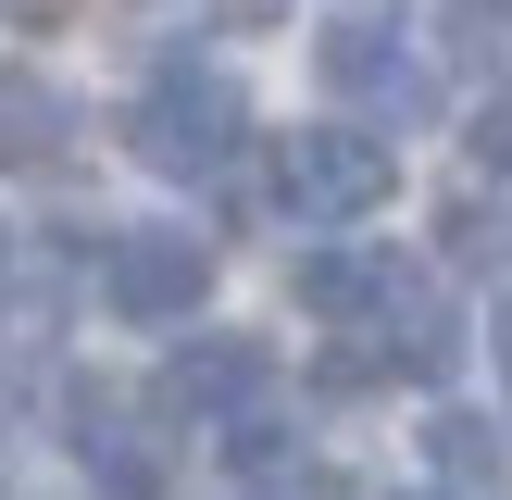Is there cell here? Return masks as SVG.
Masks as SVG:
<instances>
[{
  "label": "cell",
  "mask_w": 512,
  "mask_h": 500,
  "mask_svg": "<svg viewBox=\"0 0 512 500\" xmlns=\"http://www.w3.org/2000/svg\"><path fill=\"white\" fill-rule=\"evenodd\" d=\"M250 138V100L225 63H163L138 100H125V150H138L150 175H225Z\"/></svg>",
  "instance_id": "6da1fadb"
},
{
  "label": "cell",
  "mask_w": 512,
  "mask_h": 500,
  "mask_svg": "<svg viewBox=\"0 0 512 500\" xmlns=\"http://www.w3.org/2000/svg\"><path fill=\"white\" fill-rule=\"evenodd\" d=\"M400 163L375 138H350V125H300V138H275V200H288L300 225H363L388 213Z\"/></svg>",
  "instance_id": "7a4b0ae2"
},
{
  "label": "cell",
  "mask_w": 512,
  "mask_h": 500,
  "mask_svg": "<svg viewBox=\"0 0 512 500\" xmlns=\"http://www.w3.org/2000/svg\"><path fill=\"white\" fill-rule=\"evenodd\" d=\"M100 300H113L125 325H188L200 300H213V238H188V225H125V238L100 250Z\"/></svg>",
  "instance_id": "3957f363"
},
{
  "label": "cell",
  "mask_w": 512,
  "mask_h": 500,
  "mask_svg": "<svg viewBox=\"0 0 512 500\" xmlns=\"http://www.w3.org/2000/svg\"><path fill=\"white\" fill-rule=\"evenodd\" d=\"M63 425H75V463H88V475H100L113 500H150V488H163V450H150V413H138L125 388L75 375V388H63Z\"/></svg>",
  "instance_id": "277c9868"
},
{
  "label": "cell",
  "mask_w": 512,
  "mask_h": 500,
  "mask_svg": "<svg viewBox=\"0 0 512 500\" xmlns=\"http://www.w3.org/2000/svg\"><path fill=\"white\" fill-rule=\"evenodd\" d=\"M325 88L338 100H363V113H425V75H413V50L388 38V25H325Z\"/></svg>",
  "instance_id": "5b68a950"
},
{
  "label": "cell",
  "mask_w": 512,
  "mask_h": 500,
  "mask_svg": "<svg viewBox=\"0 0 512 500\" xmlns=\"http://www.w3.org/2000/svg\"><path fill=\"white\" fill-rule=\"evenodd\" d=\"M263 400V338H188L150 388V413H250Z\"/></svg>",
  "instance_id": "8992f818"
},
{
  "label": "cell",
  "mask_w": 512,
  "mask_h": 500,
  "mask_svg": "<svg viewBox=\"0 0 512 500\" xmlns=\"http://www.w3.org/2000/svg\"><path fill=\"white\" fill-rule=\"evenodd\" d=\"M400 288H413L400 250H313V263H300V300H313L325 325H350V338H375V313H388Z\"/></svg>",
  "instance_id": "52a82bcc"
},
{
  "label": "cell",
  "mask_w": 512,
  "mask_h": 500,
  "mask_svg": "<svg viewBox=\"0 0 512 500\" xmlns=\"http://www.w3.org/2000/svg\"><path fill=\"white\" fill-rule=\"evenodd\" d=\"M63 150H75V100L63 88H50V75H13V63H0V163H63Z\"/></svg>",
  "instance_id": "ba28073f"
},
{
  "label": "cell",
  "mask_w": 512,
  "mask_h": 500,
  "mask_svg": "<svg viewBox=\"0 0 512 500\" xmlns=\"http://www.w3.org/2000/svg\"><path fill=\"white\" fill-rule=\"evenodd\" d=\"M425 463H438V488L488 500L500 475H512V450H500V425H488V413H438V425H425Z\"/></svg>",
  "instance_id": "9c48e42d"
},
{
  "label": "cell",
  "mask_w": 512,
  "mask_h": 500,
  "mask_svg": "<svg viewBox=\"0 0 512 500\" xmlns=\"http://www.w3.org/2000/svg\"><path fill=\"white\" fill-rule=\"evenodd\" d=\"M438 25H450V63H500V0H438Z\"/></svg>",
  "instance_id": "30bf717a"
},
{
  "label": "cell",
  "mask_w": 512,
  "mask_h": 500,
  "mask_svg": "<svg viewBox=\"0 0 512 500\" xmlns=\"http://www.w3.org/2000/svg\"><path fill=\"white\" fill-rule=\"evenodd\" d=\"M475 163H488V175H512V88L475 113Z\"/></svg>",
  "instance_id": "8fae6325"
},
{
  "label": "cell",
  "mask_w": 512,
  "mask_h": 500,
  "mask_svg": "<svg viewBox=\"0 0 512 500\" xmlns=\"http://www.w3.org/2000/svg\"><path fill=\"white\" fill-rule=\"evenodd\" d=\"M488 363H500V388H512V300L488 313Z\"/></svg>",
  "instance_id": "7c38bea8"
},
{
  "label": "cell",
  "mask_w": 512,
  "mask_h": 500,
  "mask_svg": "<svg viewBox=\"0 0 512 500\" xmlns=\"http://www.w3.org/2000/svg\"><path fill=\"white\" fill-rule=\"evenodd\" d=\"M213 13H225V25H275L288 0H213Z\"/></svg>",
  "instance_id": "4fadbf2b"
},
{
  "label": "cell",
  "mask_w": 512,
  "mask_h": 500,
  "mask_svg": "<svg viewBox=\"0 0 512 500\" xmlns=\"http://www.w3.org/2000/svg\"><path fill=\"white\" fill-rule=\"evenodd\" d=\"M50 13V0H0V38H25V25H38Z\"/></svg>",
  "instance_id": "5bb4252c"
}]
</instances>
